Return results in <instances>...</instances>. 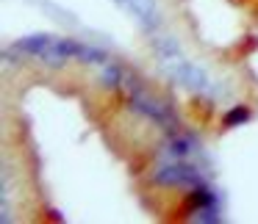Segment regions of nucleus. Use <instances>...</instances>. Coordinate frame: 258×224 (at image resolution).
<instances>
[{"label": "nucleus", "mask_w": 258, "mask_h": 224, "mask_svg": "<svg viewBox=\"0 0 258 224\" xmlns=\"http://www.w3.org/2000/svg\"><path fill=\"white\" fill-rule=\"evenodd\" d=\"M20 50H28L34 58L50 64V67H61L64 61L73 58H84V61H106V53H97L92 47L81 45V42H70V39H50V36H31V39L20 42Z\"/></svg>", "instance_id": "nucleus-1"}, {"label": "nucleus", "mask_w": 258, "mask_h": 224, "mask_svg": "<svg viewBox=\"0 0 258 224\" xmlns=\"http://www.w3.org/2000/svg\"><path fill=\"white\" fill-rule=\"evenodd\" d=\"M161 64H164V72H167L175 83L183 86V89L197 91V94H211V80H208V75L203 72L200 67H195L191 61H186L183 56L164 58Z\"/></svg>", "instance_id": "nucleus-2"}, {"label": "nucleus", "mask_w": 258, "mask_h": 224, "mask_svg": "<svg viewBox=\"0 0 258 224\" xmlns=\"http://www.w3.org/2000/svg\"><path fill=\"white\" fill-rule=\"evenodd\" d=\"M128 105L134 108L136 114H142L145 119L156 122L158 128H164V130L175 125V117L169 114V108L164 105V102H158L156 97L145 94V91H142V86H134V89H131V94H128Z\"/></svg>", "instance_id": "nucleus-3"}, {"label": "nucleus", "mask_w": 258, "mask_h": 224, "mask_svg": "<svg viewBox=\"0 0 258 224\" xmlns=\"http://www.w3.org/2000/svg\"><path fill=\"white\" fill-rule=\"evenodd\" d=\"M156 183L158 185H167V188H195V185H200V174H197L195 166H189V163H167V166H161L156 172Z\"/></svg>", "instance_id": "nucleus-4"}, {"label": "nucleus", "mask_w": 258, "mask_h": 224, "mask_svg": "<svg viewBox=\"0 0 258 224\" xmlns=\"http://www.w3.org/2000/svg\"><path fill=\"white\" fill-rule=\"evenodd\" d=\"M147 31H156L161 25V12H158V3L156 0H119Z\"/></svg>", "instance_id": "nucleus-5"}, {"label": "nucleus", "mask_w": 258, "mask_h": 224, "mask_svg": "<svg viewBox=\"0 0 258 224\" xmlns=\"http://www.w3.org/2000/svg\"><path fill=\"white\" fill-rule=\"evenodd\" d=\"M167 144H169V150H172L175 155H189V152L195 150V141H191V139H183V136H169Z\"/></svg>", "instance_id": "nucleus-6"}, {"label": "nucleus", "mask_w": 258, "mask_h": 224, "mask_svg": "<svg viewBox=\"0 0 258 224\" xmlns=\"http://www.w3.org/2000/svg\"><path fill=\"white\" fill-rule=\"evenodd\" d=\"M250 114L244 111V108H239V111H230L228 117H225V125H233V122H239V119H247Z\"/></svg>", "instance_id": "nucleus-7"}]
</instances>
